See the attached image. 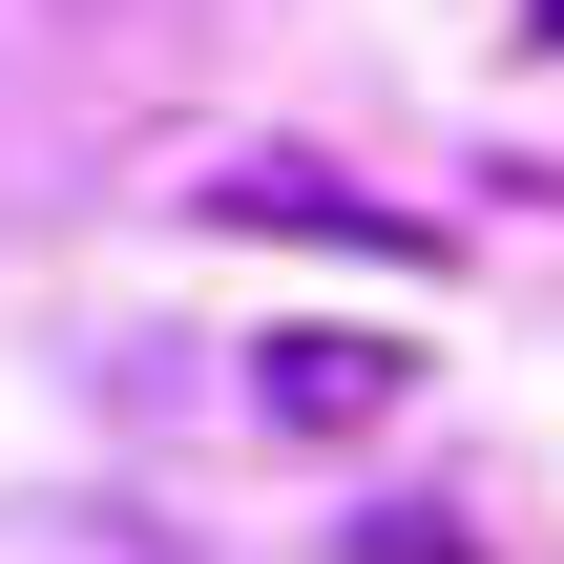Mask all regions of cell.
<instances>
[{
    "label": "cell",
    "mask_w": 564,
    "mask_h": 564,
    "mask_svg": "<svg viewBox=\"0 0 564 564\" xmlns=\"http://www.w3.org/2000/svg\"><path fill=\"white\" fill-rule=\"evenodd\" d=\"M251 398H272L293 440H377V419L419 398V356H398V335H272V356H251Z\"/></svg>",
    "instance_id": "cell-1"
},
{
    "label": "cell",
    "mask_w": 564,
    "mask_h": 564,
    "mask_svg": "<svg viewBox=\"0 0 564 564\" xmlns=\"http://www.w3.org/2000/svg\"><path fill=\"white\" fill-rule=\"evenodd\" d=\"M209 230H314V251L440 272V230H419V209H356V188H293V167H209Z\"/></svg>",
    "instance_id": "cell-2"
},
{
    "label": "cell",
    "mask_w": 564,
    "mask_h": 564,
    "mask_svg": "<svg viewBox=\"0 0 564 564\" xmlns=\"http://www.w3.org/2000/svg\"><path fill=\"white\" fill-rule=\"evenodd\" d=\"M544 42H564V0H544Z\"/></svg>",
    "instance_id": "cell-3"
}]
</instances>
